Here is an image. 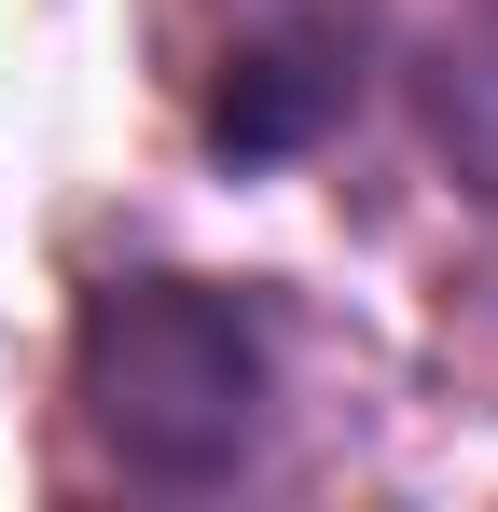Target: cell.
Wrapping results in <instances>:
<instances>
[{
	"mask_svg": "<svg viewBox=\"0 0 498 512\" xmlns=\"http://www.w3.org/2000/svg\"><path fill=\"white\" fill-rule=\"evenodd\" d=\"M70 402L111 471L236 485L277 402V333L236 277H97L70 319Z\"/></svg>",
	"mask_w": 498,
	"mask_h": 512,
	"instance_id": "1",
	"label": "cell"
},
{
	"mask_svg": "<svg viewBox=\"0 0 498 512\" xmlns=\"http://www.w3.org/2000/svg\"><path fill=\"white\" fill-rule=\"evenodd\" d=\"M360 84H374V14L360 0H291L208 70V153L222 167H291L360 111Z\"/></svg>",
	"mask_w": 498,
	"mask_h": 512,
	"instance_id": "2",
	"label": "cell"
},
{
	"mask_svg": "<svg viewBox=\"0 0 498 512\" xmlns=\"http://www.w3.org/2000/svg\"><path fill=\"white\" fill-rule=\"evenodd\" d=\"M415 111H429V153L471 194H498V0H457L415 42Z\"/></svg>",
	"mask_w": 498,
	"mask_h": 512,
	"instance_id": "3",
	"label": "cell"
}]
</instances>
